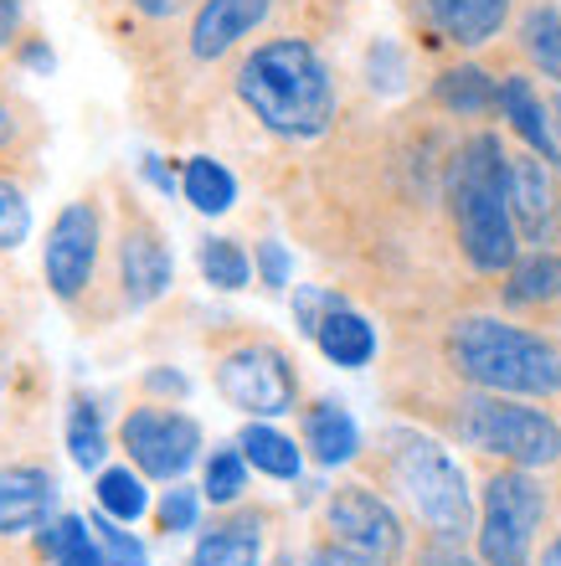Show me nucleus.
<instances>
[{"label": "nucleus", "mask_w": 561, "mask_h": 566, "mask_svg": "<svg viewBox=\"0 0 561 566\" xmlns=\"http://www.w3.org/2000/svg\"><path fill=\"white\" fill-rule=\"evenodd\" d=\"M237 98L252 108V119L283 139H314L335 119V83L310 42L279 36L263 42L237 67Z\"/></svg>", "instance_id": "1"}, {"label": "nucleus", "mask_w": 561, "mask_h": 566, "mask_svg": "<svg viewBox=\"0 0 561 566\" xmlns=\"http://www.w3.org/2000/svg\"><path fill=\"white\" fill-rule=\"evenodd\" d=\"M448 360L454 371L495 397H551L561 391V356L557 345L520 325L469 314L448 329Z\"/></svg>", "instance_id": "2"}, {"label": "nucleus", "mask_w": 561, "mask_h": 566, "mask_svg": "<svg viewBox=\"0 0 561 566\" xmlns=\"http://www.w3.org/2000/svg\"><path fill=\"white\" fill-rule=\"evenodd\" d=\"M505 165L510 155L495 135H474L458 149L454 176H448V201H454L458 242L479 273L516 269V211L505 191Z\"/></svg>", "instance_id": "3"}, {"label": "nucleus", "mask_w": 561, "mask_h": 566, "mask_svg": "<svg viewBox=\"0 0 561 566\" xmlns=\"http://www.w3.org/2000/svg\"><path fill=\"white\" fill-rule=\"evenodd\" d=\"M386 453H392L397 490L407 494V505L428 521L433 536H438V541L469 536V525H474L469 479H464V469L448 459L444 448L433 443L428 432L392 428V432H386Z\"/></svg>", "instance_id": "4"}, {"label": "nucleus", "mask_w": 561, "mask_h": 566, "mask_svg": "<svg viewBox=\"0 0 561 566\" xmlns=\"http://www.w3.org/2000/svg\"><path fill=\"white\" fill-rule=\"evenodd\" d=\"M458 438L479 453H495V459H510L516 469H541V463L561 459V428L536 412V407H516L510 397H469L464 412H458Z\"/></svg>", "instance_id": "5"}, {"label": "nucleus", "mask_w": 561, "mask_h": 566, "mask_svg": "<svg viewBox=\"0 0 561 566\" xmlns=\"http://www.w3.org/2000/svg\"><path fill=\"white\" fill-rule=\"evenodd\" d=\"M547 521V494L526 469H505L485 484L479 510V556L485 566H531L536 531Z\"/></svg>", "instance_id": "6"}, {"label": "nucleus", "mask_w": 561, "mask_h": 566, "mask_svg": "<svg viewBox=\"0 0 561 566\" xmlns=\"http://www.w3.org/2000/svg\"><path fill=\"white\" fill-rule=\"evenodd\" d=\"M217 391L232 407L252 412V418H279V412L294 407L299 381L294 366L273 345H237L232 356H222V366H217Z\"/></svg>", "instance_id": "7"}, {"label": "nucleus", "mask_w": 561, "mask_h": 566, "mask_svg": "<svg viewBox=\"0 0 561 566\" xmlns=\"http://www.w3.org/2000/svg\"><path fill=\"white\" fill-rule=\"evenodd\" d=\"M118 438L129 448V459L139 463V474L149 479H180L201 453V428L170 407H134Z\"/></svg>", "instance_id": "8"}, {"label": "nucleus", "mask_w": 561, "mask_h": 566, "mask_svg": "<svg viewBox=\"0 0 561 566\" xmlns=\"http://www.w3.org/2000/svg\"><path fill=\"white\" fill-rule=\"evenodd\" d=\"M325 525L335 531V541L345 552H361L371 562H397L402 556V521L397 510L386 505L382 494H371L366 484H345L330 494Z\"/></svg>", "instance_id": "9"}, {"label": "nucleus", "mask_w": 561, "mask_h": 566, "mask_svg": "<svg viewBox=\"0 0 561 566\" xmlns=\"http://www.w3.org/2000/svg\"><path fill=\"white\" fill-rule=\"evenodd\" d=\"M93 263H98V211L93 201H73L58 211V222L46 232L42 273L58 298H77L93 279Z\"/></svg>", "instance_id": "10"}, {"label": "nucleus", "mask_w": 561, "mask_h": 566, "mask_svg": "<svg viewBox=\"0 0 561 566\" xmlns=\"http://www.w3.org/2000/svg\"><path fill=\"white\" fill-rule=\"evenodd\" d=\"M118 283H124V298L134 310H145L170 289V253L155 227L134 222L124 227V242H118Z\"/></svg>", "instance_id": "11"}, {"label": "nucleus", "mask_w": 561, "mask_h": 566, "mask_svg": "<svg viewBox=\"0 0 561 566\" xmlns=\"http://www.w3.org/2000/svg\"><path fill=\"white\" fill-rule=\"evenodd\" d=\"M505 191H510V211L531 238H547L557 222V180L541 155H510L505 165Z\"/></svg>", "instance_id": "12"}, {"label": "nucleus", "mask_w": 561, "mask_h": 566, "mask_svg": "<svg viewBox=\"0 0 561 566\" xmlns=\"http://www.w3.org/2000/svg\"><path fill=\"white\" fill-rule=\"evenodd\" d=\"M268 11H273V0H201V11L191 21V52L201 62L222 57L227 46L242 42Z\"/></svg>", "instance_id": "13"}, {"label": "nucleus", "mask_w": 561, "mask_h": 566, "mask_svg": "<svg viewBox=\"0 0 561 566\" xmlns=\"http://www.w3.org/2000/svg\"><path fill=\"white\" fill-rule=\"evenodd\" d=\"M52 494L58 484L46 469H6L0 474V536H21V531L46 525Z\"/></svg>", "instance_id": "14"}, {"label": "nucleus", "mask_w": 561, "mask_h": 566, "mask_svg": "<svg viewBox=\"0 0 561 566\" xmlns=\"http://www.w3.org/2000/svg\"><path fill=\"white\" fill-rule=\"evenodd\" d=\"M500 114L510 119V129L531 145V155H541V160H557L561 155V135L551 129V114H547V104L536 98L531 77H516V73L505 77L500 83Z\"/></svg>", "instance_id": "15"}, {"label": "nucleus", "mask_w": 561, "mask_h": 566, "mask_svg": "<svg viewBox=\"0 0 561 566\" xmlns=\"http://www.w3.org/2000/svg\"><path fill=\"white\" fill-rule=\"evenodd\" d=\"M428 15L438 21V31L448 42L485 46L510 21V0H428Z\"/></svg>", "instance_id": "16"}, {"label": "nucleus", "mask_w": 561, "mask_h": 566, "mask_svg": "<svg viewBox=\"0 0 561 566\" xmlns=\"http://www.w3.org/2000/svg\"><path fill=\"white\" fill-rule=\"evenodd\" d=\"M263 562V521L258 515H232V521L211 525L196 541L186 566H258Z\"/></svg>", "instance_id": "17"}, {"label": "nucleus", "mask_w": 561, "mask_h": 566, "mask_svg": "<svg viewBox=\"0 0 561 566\" xmlns=\"http://www.w3.org/2000/svg\"><path fill=\"white\" fill-rule=\"evenodd\" d=\"M304 443H310V453L325 469H335V463H351L355 448H361V432H355L351 412L335 402H314L310 412H304Z\"/></svg>", "instance_id": "18"}, {"label": "nucleus", "mask_w": 561, "mask_h": 566, "mask_svg": "<svg viewBox=\"0 0 561 566\" xmlns=\"http://www.w3.org/2000/svg\"><path fill=\"white\" fill-rule=\"evenodd\" d=\"M314 340H320V350H325L335 366H366V360L376 356V329L355 310H345V304H335V310L320 319Z\"/></svg>", "instance_id": "19"}, {"label": "nucleus", "mask_w": 561, "mask_h": 566, "mask_svg": "<svg viewBox=\"0 0 561 566\" xmlns=\"http://www.w3.org/2000/svg\"><path fill=\"white\" fill-rule=\"evenodd\" d=\"M180 191H186V201H191L196 211L217 217V211H227L237 201V180L222 160L196 155V160H186V170H180Z\"/></svg>", "instance_id": "20"}, {"label": "nucleus", "mask_w": 561, "mask_h": 566, "mask_svg": "<svg viewBox=\"0 0 561 566\" xmlns=\"http://www.w3.org/2000/svg\"><path fill=\"white\" fill-rule=\"evenodd\" d=\"M237 448H242V459H248L258 474H268V479H294L299 474V448H294V438H283V432L268 428V422H252V428H242Z\"/></svg>", "instance_id": "21"}, {"label": "nucleus", "mask_w": 561, "mask_h": 566, "mask_svg": "<svg viewBox=\"0 0 561 566\" xmlns=\"http://www.w3.org/2000/svg\"><path fill=\"white\" fill-rule=\"evenodd\" d=\"M42 552L52 556V566H108L104 546H98V536H93V525L77 521V515H62L58 525H46Z\"/></svg>", "instance_id": "22"}, {"label": "nucleus", "mask_w": 561, "mask_h": 566, "mask_svg": "<svg viewBox=\"0 0 561 566\" xmlns=\"http://www.w3.org/2000/svg\"><path fill=\"white\" fill-rule=\"evenodd\" d=\"M438 104L454 114H489V108H500V83L485 67H454L438 77Z\"/></svg>", "instance_id": "23"}, {"label": "nucleus", "mask_w": 561, "mask_h": 566, "mask_svg": "<svg viewBox=\"0 0 561 566\" xmlns=\"http://www.w3.org/2000/svg\"><path fill=\"white\" fill-rule=\"evenodd\" d=\"M505 298L510 304H551V298H561V253H536L526 263H516L510 283H505Z\"/></svg>", "instance_id": "24"}, {"label": "nucleus", "mask_w": 561, "mask_h": 566, "mask_svg": "<svg viewBox=\"0 0 561 566\" xmlns=\"http://www.w3.org/2000/svg\"><path fill=\"white\" fill-rule=\"evenodd\" d=\"M520 46L531 52V62L541 67V73L561 83V11L557 6H536V11H526V21H520Z\"/></svg>", "instance_id": "25"}, {"label": "nucleus", "mask_w": 561, "mask_h": 566, "mask_svg": "<svg viewBox=\"0 0 561 566\" xmlns=\"http://www.w3.org/2000/svg\"><path fill=\"white\" fill-rule=\"evenodd\" d=\"M98 510L114 515L118 525H134L149 510L145 479L129 474V469H104V474H98Z\"/></svg>", "instance_id": "26"}, {"label": "nucleus", "mask_w": 561, "mask_h": 566, "mask_svg": "<svg viewBox=\"0 0 561 566\" xmlns=\"http://www.w3.org/2000/svg\"><path fill=\"white\" fill-rule=\"evenodd\" d=\"M67 453H73L77 469H98L108 453V432H104V418L89 397H77L73 412H67Z\"/></svg>", "instance_id": "27"}, {"label": "nucleus", "mask_w": 561, "mask_h": 566, "mask_svg": "<svg viewBox=\"0 0 561 566\" xmlns=\"http://www.w3.org/2000/svg\"><path fill=\"white\" fill-rule=\"evenodd\" d=\"M201 273H207L211 289H242L248 273H252V263H248V253H242L237 242L211 238V242H201Z\"/></svg>", "instance_id": "28"}, {"label": "nucleus", "mask_w": 561, "mask_h": 566, "mask_svg": "<svg viewBox=\"0 0 561 566\" xmlns=\"http://www.w3.org/2000/svg\"><path fill=\"white\" fill-rule=\"evenodd\" d=\"M242 484H248V459H242V448H217L207 463V500L211 505H232L237 494H242Z\"/></svg>", "instance_id": "29"}, {"label": "nucleus", "mask_w": 561, "mask_h": 566, "mask_svg": "<svg viewBox=\"0 0 561 566\" xmlns=\"http://www.w3.org/2000/svg\"><path fill=\"white\" fill-rule=\"evenodd\" d=\"M89 525H93V536H98V546H104L108 566H145V546H139V541H134L129 531L114 521V515H104V510H98Z\"/></svg>", "instance_id": "30"}, {"label": "nucleus", "mask_w": 561, "mask_h": 566, "mask_svg": "<svg viewBox=\"0 0 561 566\" xmlns=\"http://www.w3.org/2000/svg\"><path fill=\"white\" fill-rule=\"evenodd\" d=\"M31 232V207L11 180H0V253H11L15 242H27Z\"/></svg>", "instance_id": "31"}, {"label": "nucleus", "mask_w": 561, "mask_h": 566, "mask_svg": "<svg viewBox=\"0 0 561 566\" xmlns=\"http://www.w3.org/2000/svg\"><path fill=\"white\" fill-rule=\"evenodd\" d=\"M160 525L170 531V536H176V531H191V525H196V490H165Z\"/></svg>", "instance_id": "32"}, {"label": "nucleus", "mask_w": 561, "mask_h": 566, "mask_svg": "<svg viewBox=\"0 0 561 566\" xmlns=\"http://www.w3.org/2000/svg\"><path fill=\"white\" fill-rule=\"evenodd\" d=\"M258 273H263L268 289H283V283H289V253H283L279 242H263V248H258Z\"/></svg>", "instance_id": "33"}, {"label": "nucleus", "mask_w": 561, "mask_h": 566, "mask_svg": "<svg viewBox=\"0 0 561 566\" xmlns=\"http://www.w3.org/2000/svg\"><path fill=\"white\" fill-rule=\"evenodd\" d=\"M304 566H382V562H371V556H361V552H345V546H320Z\"/></svg>", "instance_id": "34"}, {"label": "nucleus", "mask_w": 561, "mask_h": 566, "mask_svg": "<svg viewBox=\"0 0 561 566\" xmlns=\"http://www.w3.org/2000/svg\"><path fill=\"white\" fill-rule=\"evenodd\" d=\"M423 566H474V562L458 552L454 541H433L428 552H423Z\"/></svg>", "instance_id": "35"}, {"label": "nucleus", "mask_w": 561, "mask_h": 566, "mask_svg": "<svg viewBox=\"0 0 561 566\" xmlns=\"http://www.w3.org/2000/svg\"><path fill=\"white\" fill-rule=\"evenodd\" d=\"M139 15H149V21H165V15H176V11H186L191 0H129Z\"/></svg>", "instance_id": "36"}, {"label": "nucleus", "mask_w": 561, "mask_h": 566, "mask_svg": "<svg viewBox=\"0 0 561 566\" xmlns=\"http://www.w3.org/2000/svg\"><path fill=\"white\" fill-rule=\"evenodd\" d=\"M15 11H21V0H0V42L15 31Z\"/></svg>", "instance_id": "37"}, {"label": "nucleus", "mask_w": 561, "mask_h": 566, "mask_svg": "<svg viewBox=\"0 0 561 566\" xmlns=\"http://www.w3.org/2000/svg\"><path fill=\"white\" fill-rule=\"evenodd\" d=\"M145 170H149V180H155L160 191H170V170H165L160 160H145Z\"/></svg>", "instance_id": "38"}, {"label": "nucleus", "mask_w": 561, "mask_h": 566, "mask_svg": "<svg viewBox=\"0 0 561 566\" xmlns=\"http://www.w3.org/2000/svg\"><path fill=\"white\" fill-rule=\"evenodd\" d=\"M541 566H561V536H557V541H551L547 552H541Z\"/></svg>", "instance_id": "39"}, {"label": "nucleus", "mask_w": 561, "mask_h": 566, "mask_svg": "<svg viewBox=\"0 0 561 566\" xmlns=\"http://www.w3.org/2000/svg\"><path fill=\"white\" fill-rule=\"evenodd\" d=\"M6 135H11V114H6V104H0V145H6Z\"/></svg>", "instance_id": "40"}, {"label": "nucleus", "mask_w": 561, "mask_h": 566, "mask_svg": "<svg viewBox=\"0 0 561 566\" xmlns=\"http://www.w3.org/2000/svg\"><path fill=\"white\" fill-rule=\"evenodd\" d=\"M557 129H561V108H557Z\"/></svg>", "instance_id": "41"}]
</instances>
